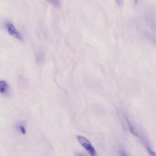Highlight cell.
Listing matches in <instances>:
<instances>
[{
  "label": "cell",
  "instance_id": "277c9868",
  "mask_svg": "<svg viewBox=\"0 0 156 156\" xmlns=\"http://www.w3.org/2000/svg\"><path fill=\"white\" fill-rule=\"evenodd\" d=\"M127 121L130 131L131 133L135 136H138V133L136 132L135 130L134 129L131 123L128 119H127Z\"/></svg>",
  "mask_w": 156,
  "mask_h": 156
},
{
  "label": "cell",
  "instance_id": "9c48e42d",
  "mask_svg": "<svg viewBox=\"0 0 156 156\" xmlns=\"http://www.w3.org/2000/svg\"><path fill=\"white\" fill-rule=\"evenodd\" d=\"M154 43L156 45V39H154Z\"/></svg>",
  "mask_w": 156,
  "mask_h": 156
},
{
  "label": "cell",
  "instance_id": "7a4b0ae2",
  "mask_svg": "<svg viewBox=\"0 0 156 156\" xmlns=\"http://www.w3.org/2000/svg\"><path fill=\"white\" fill-rule=\"evenodd\" d=\"M6 26L8 32L10 35L21 41H23L22 36L12 23L8 22L6 24Z\"/></svg>",
  "mask_w": 156,
  "mask_h": 156
},
{
  "label": "cell",
  "instance_id": "ba28073f",
  "mask_svg": "<svg viewBox=\"0 0 156 156\" xmlns=\"http://www.w3.org/2000/svg\"><path fill=\"white\" fill-rule=\"evenodd\" d=\"M78 156H85L83 155V154L81 153H78L77 154Z\"/></svg>",
  "mask_w": 156,
  "mask_h": 156
},
{
  "label": "cell",
  "instance_id": "6da1fadb",
  "mask_svg": "<svg viewBox=\"0 0 156 156\" xmlns=\"http://www.w3.org/2000/svg\"><path fill=\"white\" fill-rule=\"evenodd\" d=\"M77 137L81 145L90 155L91 156H95V150L89 140L85 137L81 135H78Z\"/></svg>",
  "mask_w": 156,
  "mask_h": 156
},
{
  "label": "cell",
  "instance_id": "52a82bcc",
  "mask_svg": "<svg viewBox=\"0 0 156 156\" xmlns=\"http://www.w3.org/2000/svg\"><path fill=\"white\" fill-rule=\"evenodd\" d=\"M18 127L19 130H20L21 132L23 134L26 133V130L24 127L22 125H18Z\"/></svg>",
  "mask_w": 156,
  "mask_h": 156
},
{
  "label": "cell",
  "instance_id": "30bf717a",
  "mask_svg": "<svg viewBox=\"0 0 156 156\" xmlns=\"http://www.w3.org/2000/svg\"><path fill=\"white\" fill-rule=\"evenodd\" d=\"M122 156H127L125 154H123Z\"/></svg>",
  "mask_w": 156,
  "mask_h": 156
},
{
  "label": "cell",
  "instance_id": "8992f818",
  "mask_svg": "<svg viewBox=\"0 0 156 156\" xmlns=\"http://www.w3.org/2000/svg\"><path fill=\"white\" fill-rule=\"evenodd\" d=\"M148 151L150 156H156V153L149 147L147 148Z\"/></svg>",
  "mask_w": 156,
  "mask_h": 156
},
{
  "label": "cell",
  "instance_id": "5b68a950",
  "mask_svg": "<svg viewBox=\"0 0 156 156\" xmlns=\"http://www.w3.org/2000/svg\"><path fill=\"white\" fill-rule=\"evenodd\" d=\"M49 3L56 7H60L61 5L60 2L59 1H49Z\"/></svg>",
  "mask_w": 156,
  "mask_h": 156
},
{
  "label": "cell",
  "instance_id": "3957f363",
  "mask_svg": "<svg viewBox=\"0 0 156 156\" xmlns=\"http://www.w3.org/2000/svg\"><path fill=\"white\" fill-rule=\"evenodd\" d=\"M0 92L6 96H8L10 94L9 86L7 82L5 80H2L0 82Z\"/></svg>",
  "mask_w": 156,
  "mask_h": 156
}]
</instances>
